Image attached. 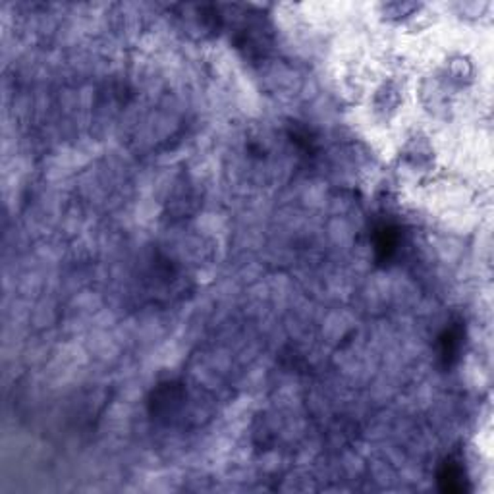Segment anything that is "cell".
Listing matches in <instances>:
<instances>
[{
	"mask_svg": "<svg viewBox=\"0 0 494 494\" xmlns=\"http://www.w3.org/2000/svg\"><path fill=\"white\" fill-rule=\"evenodd\" d=\"M460 347H461V328L460 327L448 328L441 338V354L446 365H452V363H454L456 357L460 355Z\"/></svg>",
	"mask_w": 494,
	"mask_h": 494,
	"instance_id": "7a4b0ae2",
	"label": "cell"
},
{
	"mask_svg": "<svg viewBox=\"0 0 494 494\" xmlns=\"http://www.w3.org/2000/svg\"><path fill=\"white\" fill-rule=\"evenodd\" d=\"M398 241H400V238L396 234L394 228H381L379 234H377V253H379V257H381L382 261L390 259V257L396 253Z\"/></svg>",
	"mask_w": 494,
	"mask_h": 494,
	"instance_id": "3957f363",
	"label": "cell"
},
{
	"mask_svg": "<svg viewBox=\"0 0 494 494\" xmlns=\"http://www.w3.org/2000/svg\"><path fill=\"white\" fill-rule=\"evenodd\" d=\"M438 481H441L442 490H446V493H463L466 490L463 469L452 460L442 466L441 473H438Z\"/></svg>",
	"mask_w": 494,
	"mask_h": 494,
	"instance_id": "6da1fadb",
	"label": "cell"
}]
</instances>
